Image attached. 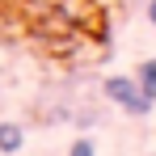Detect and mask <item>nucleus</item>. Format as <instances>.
I'll return each mask as SVG.
<instances>
[{"mask_svg": "<svg viewBox=\"0 0 156 156\" xmlns=\"http://www.w3.org/2000/svg\"><path fill=\"white\" fill-rule=\"evenodd\" d=\"M148 21H152V26H156V0H152V4H148Z\"/></svg>", "mask_w": 156, "mask_h": 156, "instance_id": "5", "label": "nucleus"}, {"mask_svg": "<svg viewBox=\"0 0 156 156\" xmlns=\"http://www.w3.org/2000/svg\"><path fill=\"white\" fill-rule=\"evenodd\" d=\"M21 144H26V131L17 127V122H0V152H21Z\"/></svg>", "mask_w": 156, "mask_h": 156, "instance_id": "2", "label": "nucleus"}, {"mask_svg": "<svg viewBox=\"0 0 156 156\" xmlns=\"http://www.w3.org/2000/svg\"><path fill=\"white\" fill-rule=\"evenodd\" d=\"M135 80H139L144 97L156 105V59H144V63H139V72H135Z\"/></svg>", "mask_w": 156, "mask_h": 156, "instance_id": "3", "label": "nucleus"}, {"mask_svg": "<svg viewBox=\"0 0 156 156\" xmlns=\"http://www.w3.org/2000/svg\"><path fill=\"white\" fill-rule=\"evenodd\" d=\"M68 156H97V144H93V139H76V144L68 148Z\"/></svg>", "mask_w": 156, "mask_h": 156, "instance_id": "4", "label": "nucleus"}, {"mask_svg": "<svg viewBox=\"0 0 156 156\" xmlns=\"http://www.w3.org/2000/svg\"><path fill=\"white\" fill-rule=\"evenodd\" d=\"M105 97L118 105V110H127V114H135V118H144L148 110H152V101L144 97V89H139V80L135 76H105Z\"/></svg>", "mask_w": 156, "mask_h": 156, "instance_id": "1", "label": "nucleus"}]
</instances>
